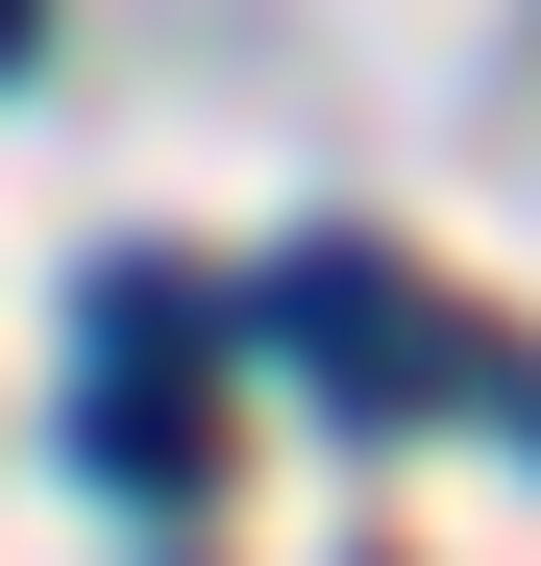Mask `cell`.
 <instances>
[{"label": "cell", "mask_w": 541, "mask_h": 566, "mask_svg": "<svg viewBox=\"0 0 541 566\" xmlns=\"http://www.w3.org/2000/svg\"><path fill=\"white\" fill-rule=\"evenodd\" d=\"M270 369H296V395H344V419H418V395H468V345H443L418 296L370 247H296L270 271Z\"/></svg>", "instance_id": "6da1fadb"}, {"label": "cell", "mask_w": 541, "mask_h": 566, "mask_svg": "<svg viewBox=\"0 0 541 566\" xmlns=\"http://www.w3.org/2000/svg\"><path fill=\"white\" fill-rule=\"evenodd\" d=\"M25 50H50V0H0V74H25Z\"/></svg>", "instance_id": "7a4b0ae2"}]
</instances>
